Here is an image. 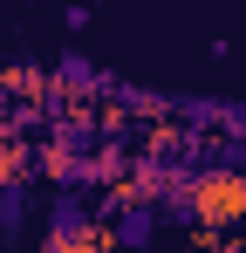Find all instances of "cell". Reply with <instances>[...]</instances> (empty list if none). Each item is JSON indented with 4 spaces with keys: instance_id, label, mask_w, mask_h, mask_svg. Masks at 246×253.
I'll return each instance as SVG.
<instances>
[{
    "instance_id": "obj_1",
    "label": "cell",
    "mask_w": 246,
    "mask_h": 253,
    "mask_svg": "<svg viewBox=\"0 0 246 253\" xmlns=\"http://www.w3.org/2000/svg\"><path fill=\"white\" fill-rule=\"evenodd\" d=\"M192 212H199V226H240L246 219V178L240 171H199L192 178Z\"/></svg>"
},
{
    "instance_id": "obj_2",
    "label": "cell",
    "mask_w": 246,
    "mask_h": 253,
    "mask_svg": "<svg viewBox=\"0 0 246 253\" xmlns=\"http://www.w3.org/2000/svg\"><path fill=\"white\" fill-rule=\"evenodd\" d=\"M103 233H110V247H123V253H144L151 240H158V212H151V199H110L103 206Z\"/></svg>"
},
{
    "instance_id": "obj_3",
    "label": "cell",
    "mask_w": 246,
    "mask_h": 253,
    "mask_svg": "<svg viewBox=\"0 0 246 253\" xmlns=\"http://www.w3.org/2000/svg\"><path fill=\"white\" fill-rule=\"evenodd\" d=\"M41 226H48V240H89V233H103V219L89 212L82 192H55V206L41 212Z\"/></svg>"
},
{
    "instance_id": "obj_4",
    "label": "cell",
    "mask_w": 246,
    "mask_h": 253,
    "mask_svg": "<svg viewBox=\"0 0 246 253\" xmlns=\"http://www.w3.org/2000/svg\"><path fill=\"white\" fill-rule=\"evenodd\" d=\"M21 219H28V185L7 178L0 185V233H21Z\"/></svg>"
},
{
    "instance_id": "obj_5",
    "label": "cell",
    "mask_w": 246,
    "mask_h": 253,
    "mask_svg": "<svg viewBox=\"0 0 246 253\" xmlns=\"http://www.w3.org/2000/svg\"><path fill=\"white\" fill-rule=\"evenodd\" d=\"M96 83V69L82 62V55H62V69H55V89H89Z\"/></svg>"
},
{
    "instance_id": "obj_6",
    "label": "cell",
    "mask_w": 246,
    "mask_h": 253,
    "mask_svg": "<svg viewBox=\"0 0 246 253\" xmlns=\"http://www.w3.org/2000/svg\"><path fill=\"white\" fill-rule=\"evenodd\" d=\"M35 253H110V233H89V240H41Z\"/></svg>"
},
{
    "instance_id": "obj_7",
    "label": "cell",
    "mask_w": 246,
    "mask_h": 253,
    "mask_svg": "<svg viewBox=\"0 0 246 253\" xmlns=\"http://www.w3.org/2000/svg\"><path fill=\"white\" fill-rule=\"evenodd\" d=\"M21 171H28V151H21V144H0V185L21 178Z\"/></svg>"
},
{
    "instance_id": "obj_8",
    "label": "cell",
    "mask_w": 246,
    "mask_h": 253,
    "mask_svg": "<svg viewBox=\"0 0 246 253\" xmlns=\"http://www.w3.org/2000/svg\"><path fill=\"white\" fill-rule=\"evenodd\" d=\"M0 247H7V233H0Z\"/></svg>"
}]
</instances>
